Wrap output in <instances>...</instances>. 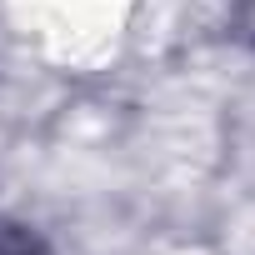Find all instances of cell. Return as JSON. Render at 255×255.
Instances as JSON below:
<instances>
[{"mask_svg": "<svg viewBox=\"0 0 255 255\" xmlns=\"http://www.w3.org/2000/svg\"><path fill=\"white\" fill-rule=\"evenodd\" d=\"M0 255H45V250H40V240H35L30 230L0 220Z\"/></svg>", "mask_w": 255, "mask_h": 255, "instance_id": "6da1fadb", "label": "cell"}]
</instances>
